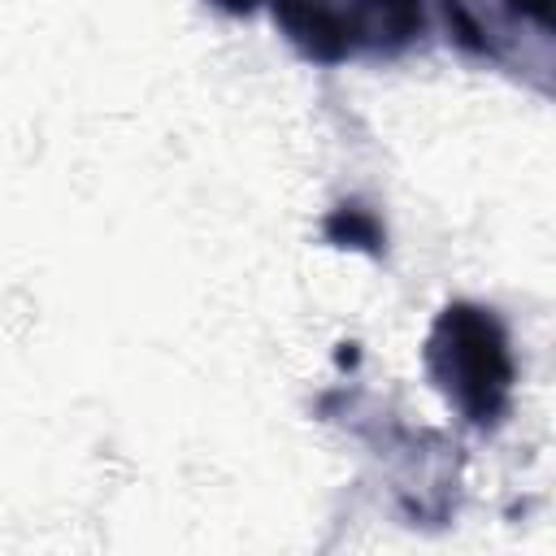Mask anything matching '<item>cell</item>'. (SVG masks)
Listing matches in <instances>:
<instances>
[{
	"label": "cell",
	"mask_w": 556,
	"mask_h": 556,
	"mask_svg": "<svg viewBox=\"0 0 556 556\" xmlns=\"http://www.w3.org/2000/svg\"><path fill=\"white\" fill-rule=\"evenodd\" d=\"M439 13L460 52L534 70L539 87H552V0H439Z\"/></svg>",
	"instance_id": "obj_2"
},
{
	"label": "cell",
	"mask_w": 556,
	"mask_h": 556,
	"mask_svg": "<svg viewBox=\"0 0 556 556\" xmlns=\"http://www.w3.org/2000/svg\"><path fill=\"white\" fill-rule=\"evenodd\" d=\"M352 52L400 56L426 26V0H343Z\"/></svg>",
	"instance_id": "obj_4"
},
{
	"label": "cell",
	"mask_w": 556,
	"mask_h": 556,
	"mask_svg": "<svg viewBox=\"0 0 556 556\" xmlns=\"http://www.w3.org/2000/svg\"><path fill=\"white\" fill-rule=\"evenodd\" d=\"M426 369L430 382L443 391V400L478 430H491L504 421L513 404V348L500 326V317L482 304L456 300L447 304L426 339Z\"/></svg>",
	"instance_id": "obj_1"
},
{
	"label": "cell",
	"mask_w": 556,
	"mask_h": 556,
	"mask_svg": "<svg viewBox=\"0 0 556 556\" xmlns=\"http://www.w3.org/2000/svg\"><path fill=\"white\" fill-rule=\"evenodd\" d=\"M269 17L304 61L339 65L352 56L343 0H269Z\"/></svg>",
	"instance_id": "obj_3"
},
{
	"label": "cell",
	"mask_w": 556,
	"mask_h": 556,
	"mask_svg": "<svg viewBox=\"0 0 556 556\" xmlns=\"http://www.w3.org/2000/svg\"><path fill=\"white\" fill-rule=\"evenodd\" d=\"M326 235L330 243H343V248H365V252H378L382 248V226L369 208L361 204H343L326 217Z\"/></svg>",
	"instance_id": "obj_5"
},
{
	"label": "cell",
	"mask_w": 556,
	"mask_h": 556,
	"mask_svg": "<svg viewBox=\"0 0 556 556\" xmlns=\"http://www.w3.org/2000/svg\"><path fill=\"white\" fill-rule=\"evenodd\" d=\"M208 4H213L217 13H226V17H248L261 0H208Z\"/></svg>",
	"instance_id": "obj_6"
}]
</instances>
